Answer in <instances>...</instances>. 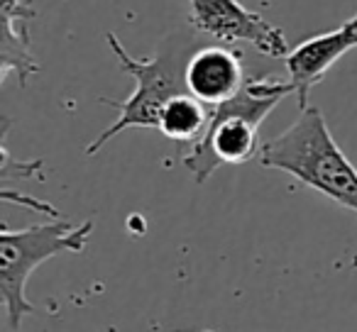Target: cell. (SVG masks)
Masks as SVG:
<instances>
[{"label": "cell", "instance_id": "1", "mask_svg": "<svg viewBox=\"0 0 357 332\" xmlns=\"http://www.w3.org/2000/svg\"><path fill=\"white\" fill-rule=\"evenodd\" d=\"M289 95H294L289 79L250 76L233 98L215 105L206 132L181 154V164L196 184H206L225 164L252 161L262 147L259 125Z\"/></svg>", "mask_w": 357, "mask_h": 332}, {"label": "cell", "instance_id": "2", "mask_svg": "<svg viewBox=\"0 0 357 332\" xmlns=\"http://www.w3.org/2000/svg\"><path fill=\"white\" fill-rule=\"evenodd\" d=\"M257 159L264 169L284 171L357 215V169L316 105L301 108L284 132L259 147Z\"/></svg>", "mask_w": 357, "mask_h": 332}, {"label": "cell", "instance_id": "3", "mask_svg": "<svg viewBox=\"0 0 357 332\" xmlns=\"http://www.w3.org/2000/svg\"><path fill=\"white\" fill-rule=\"evenodd\" d=\"M105 40H108L113 56L118 59L120 71L132 76L135 90L130 98L120 100V103L100 98V103L113 105L118 110V118L86 147L89 157L100 152L110 139L118 137L125 129H159V115H162L164 105L174 95L189 90L186 88V64H189V56L196 49V47L189 45H164V49L159 54L135 59L113 32H108Z\"/></svg>", "mask_w": 357, "mask_h": 332}, {"label": "cell", "instance_id": "4", "mask_svg": "<svg viewBox=\"0 0 357 332\" xmlns=\"http://www.w3.org/2000/svg\"><path fill=\"white\" fill-rule=\"evenodd\" d=\"M93 232V220L74 225L54 218L45 225H30L25 230L3 228L0 235V293L3 308L13 330H20L22 317L37 313L35 303L27 301V281L32 271L56 254H79L86 249Z\"/></svg>", "mask_w": 357, "mask_h": 332}, {"label": "cell", "instance_id": "5", "mask_svg": "<svg viewBox=\"0 0 357 332\" xmlns=\"http://www.w3.org/2000/svg\"><path fill=\"white\" fill-rule=\"evenodd\" d=\"M186 3L194 30L220 45L245 42L269 59H287L291 52L282 27L267 22L259 13L248 10L240 0H186Z\"/></svg>", "mask_w": 357, "mask_h": 332}, {"label": "cell", "instance_id": "6", "mask_svg": "<svg viewBox=\"0 0 357 332\" xmlns=\"http://www.w3.org/2000/svg\"><path fill=\"white\" fill-rule=\"evenodd\" d=\"M350 49H357V13L340 27L303 40L289 52L284 64H287L289 81L294 84V98L298 100V108L311 105L308 93L313 90V86L321 84L328 71Z\"/></svg>", "mask_w": 357, "mask_h": 332}, {"label": "cell", "instance_id": "7", "mask_svg": "<svg viewBox=\"0 0 357 332\" xmlns=\"http://www.w3.org/2000/svg\"><path fill=\"white\" fill-rule=\"evenodd\" d=\"M245 81L243 56L225 45L196 47L186 64V88L211 108L233 98Z\"/></svg>", "mask_w": 357, "mask_h": 332}, {"label": "cell", "instance_id": "8", "mask_svg": "<svg viewBox=\"0 0 357 332\" xmlns=\"http://www.w3.org/2000/svg\"><path fill=\"white\" fill-rule=\"evenodd\" d=\"M30 0H0V81L15 76L17 84L27 81L42 69L30 47V25L35 17Z\"/></svg>", "mask_w": 357, "mask_h": 332}, {"label": "cell", "instance_id": "9", "mask_svg": "<svg viewBox=\"0 0 357 332\" xmlns=\"http://www.w3.org/2000/svg\"><path fill=\"white\" fill-rule=\"evenodd\" d=\"M213 108L199 100L196 95L178 93L162 108L159 115V132L174 142H191L194 144L206 132L211 122Z\"/></svg>", "mask_w": 357, "mask_h": 332}, {"label": "cell", "instance_id": "10", "mask_svg": "<svg viewBox=\"0 0 357 332\" xmlns=\"http://www.w3.org/2000/svg\"><path fill=\"white\" fill-rule=\"evenodd\" d=\"M204 332H213V330H204Z\"/></svg>", "mask_w": 357, "mask_h": 332}]
</instances>
